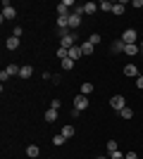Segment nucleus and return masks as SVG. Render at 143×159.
Returning <instances> with one entry per match:
<instances>
[{
	"mask_svg": "<svg viewBox=\"0 0 143 159\" xmlns=\"http://www.w3.org/2000/svg\"><path fill=\"white\" fill-rule=\"evenodd\" d=\"M110 107H112V109H117V112H122L124 107H126L124 95H112V98H110Z\"/></svg>",
	"mask_w": 143,
	"mask_h": 159,
	"instance_id": "f257e3e1",
	"label": "nucleus"
},
{
	"mask_svg": "<svg viewBox=\"0 0 143 159\" xmlns=\"http://www.w3.org/2000/svg\"><path fill=\"white\" fill-rule=\"evenodd\" d=\"M122 40L126 43V45H136L138 43V33L134 31V29H126V31L122 33Z\"/></svg>",
	"mask_w": 143,
	"mask_h": 159,
	"instance_id": "f03ea898",
	"label": "nucleus"
},
{
	"mask_svg": "<svg viewBox=\"0 0 143 159\" xmlns=\"http://www.w3.org/2000/svg\"><path fill=\"white\" fill-rule=\"evenodd\" d=\"M14 17H17V10H14V7L5 0V2H2V21H5V19H7V21H12Z\"/></svg>",
	"mask_w": 143,
	"mask_h": 159,
	"instance_id": "7ed1b4c3",
	"label": "nucleus"
},
{
	"mask_svg": "<svg viewBox=\"0 0 143 159\" xmlns=\"http://www.w3.org/2000/svg\"><path fill=\"white\" fill-rule=\"evenodd\" d=\"M88 105H91V100L86 98V95H81V93H79V95L74 98V109H79V112H83V109H86Z\"/></svg>",
	"mask_w": 143,
	"mask_h": 159,
	"instance_id": "20e7f679",
	"label": "nucleus"
},
{
	"mask_svg": "<svg viewBox=\"0 0 143 159\" xmlns=\"http://www.w3.org/2000/svg\"><path fill=\"white\" fill-rule=\"evenodd\" d=\"M74 43H76V31H72L69 36L60 38V48H64V50H69V48H74Z\"/></svg>",
	"mask_w": 143,
	"mask_h": 159,
	"instance_id": "39448f33",
	"label": "nucleus"
},
{
	"mask_svg": "<svg viewBox=\"0 0 143 159\" xmlns=\"http://www.w3.org/2000/svg\"><path fill=\"white\" fill-rule=\"evenodd\" d=\"M67 21H69V29H79V26H81V14H74V12H72L67 17Z\"/></svg>",
	"mask_w": 143,
	"mask_h": 159,
	"instance_id": "423d86ee",
	"label": "nucleus"
},
{
	"mask_svg": "<svg viewBox=\"0 0 143 159\" xmlns=\"http://www.w3.org/2000/svg\"><path fill=\"white\" fill-rule=\"evenodd\" d=\"M31 76H34V66L24 64V66H21V71H19V79H31Z\"/></svg>",
	"mask_w": 143,
	"mask_h": 159,
	"instance_id": "0eeeda50",
	"label": "nucleus"
},
{
	"mask_svg": "<svg viewBox=\"0 0 143 159\" xmlns=\"http://www.w3.org/2000/svg\"><path fill=\"white\" fill-rule=\"evenodd\" d=\"M124 45H126V43H124L122 38H119V40H115V43L110 45V52H124Z\"/></svg>",
	"mask_w": 143,
	"mask_h": 159,
	"instance_id": "6e6552de",
	"label": "nucleus"
},
{
	"mask_svg": "<svg viewBox=\"0 0 143 159\" xmlns=\"http://www.w3.org/2000/svg\"><path fill=\"white\" fill-rule=\"evenodd\" d=\"M81 55H83V52H81V45H74V48H69V60H74V62H76L79 57H81Z\"/></svg>",
	"mask_w": 143,
	"mask_h": 159,
	"instance_id": "1a4fd4ad",
	"label": "nucleus"
},
{
	"mask_svg": "<svg viewBox=\"0 0 143 159\" xmlns=\"http://www.w3.org/2000/svg\"><path fill=\"white\" fill-rule=\"evenodd\" d=\"M5 71L10 74V79H12V76H19L21 66H19V64H7V66H5Z\"/></svg>",
	"mask_w": 143,
	"mask_h": 159,
	"instance_id": "9d476101",
	"label": "nucleus"
},
{
	"mask_svg": "<svg viewBox=\"0 0 143 159\" xmlns=\"http://www.w3.org/2000/svg\"><path fill=\"white\" fill-rule=\"evenodd\" d=\"M38 154H41V150H38V145H29V147H26V157H29V159H36V157H38Z\"/></svg>",
	"mask_w": 143,
	"mask_h": 159,
	"instance_id": "9b49d317",
	"label": "nucleus"
},
{
	"mask_svg": "<svg viewBox=\"0 0 143 159\" xmlns=\"http://www.w3.org/2000/svg\"><path fill=\"white\" fill-rule=\"evenodd\" d=\"M5 45H7V50H17V48H19V38H14V36H10V38L5 40Z\"/></svg>",
	"mask_w": 143,
	"mask_h": 159,
	"instance_id": "f8f14e48",
	"label": "nucleus"
},
{
	"mask_svg": "<svg viewBox=\"0 0 143 159\" xmlns=\"http://www.w3.org/2000/svg\"><path fill=\"white\" fill-rule=\"evenodd\" d=\"M124 76H138V66L136 64H126L124 66Z\"/></svg>",
	"mask_w": 143,
	"mask_h": 159,
	"instance_id": "ddd939ff",
	"label": "nucleus"
},
{
	"mask_svg": "<svg viewBox=\"0 0 143 159\" xmlns=\"http://www.w3.org/2000/svg\"><path fill=\"white\" fill-rule=\"evenodd\" d=\"M98 12V2H86L83 5V14H95Z\"/></svg>",
	"mask_w": 143,
	"mask_h": 159,
	"instance_id": "4468645a",
	"label": "nucleus"
},
{
	"mask_svg": "<svg viewBox=\"0 0 143 159\" xmlns=\"http://www.w3.org/2000/svg\"><path fill=\"white\" fill-rule=\"evenodd\" d=\"M112 7H115V2H110V0H102L100 5H98V10H100V12H112Z\"/></svg>",
	"mask_w": 143,
	"mask_h": 159,
	"instance_id": "2eb2a0df",
	"label": "nucleus"
},
{
	"mask_svg": "<svg viewBox=\"0 0 143 159\" xmlns=\"http://www.w3.org/2000/svg\"><path fill=\"white\" fill-rule=\"evenodd\" d=\"M74 133H76V128L72 126V124H67V126H62V135H64V138H72Z\"/></svg>",
	"mask_w": 143,
	"mask_h": 159,
	"instance_id": "dca6fc26",
	"label": "nucleus"
},
{
	"mask_svg": "<svg viewBox=\"0 0 143 159\" xmlns=\"http://www.w3.org/2000/svg\"><path fill=\"white\" fill-rule=\"evenodd\" d=\"M45 121L48 124H55V121H57V109H48L45 112Z\"/></svg>",
	"mask_w": 143,
	"mask_h": 159,
	"instance_id": "f3484780",
	"label": "nucleus"
},
{
	"mask_svg": "<svg viewBox=\"0 0 143 159\" xmlns=\"http://www.w3.org/2000/svg\"><path fill=\"white\" fill-rule=\"evenodd\" d=\"M124 55H129V57L138 55V43H136V45H124Z\"/></svg>",
	"mask_w": 143,
	"mask_h": 159,
	"instance_id": "a211bd4d",
	"label": "nucleus"
},
{
	"mask_svg": "<svg viewBox=\"0 0 143 159\" xmlns=\"http://www.w3.org/2000/svg\"><path fill=\"white\" fill-rule=\"evenodd\" d=\"M69 14H72V10H69V7H64L60 2V5H57V17H69Z\"/></svg>",
	"mask_w": 143,
	"mask_h": 159,
	"instance_id": "6ab92c4d",
	"label": "nucleus"
},
{
	"mask_svg": "<svg viewBox=\"0 0 143 159\" xmlns=\"http://www.w3.org/2000/svg\"><path fill=\"white\" fill-rule=\"evenodd\" d=\"M93 48H95V45H91L88 40H86V43H81V52L88 57V55H93Z\"/></svg>",
	"mask_w": 143,
	"mask_h": 159,
	"instance_id": "aec40b11",
	"label": "nucleus"
},
{
	"mask_svg": "<svg viewBox=\"0 0 143 159\" xmlns=\"http://www.w3.org/2000/svg\"><path fill=\"white\" fill-rule=\"evenodd\" d=\"M124 10H126V7H124V2H115V7H112V14H117V17H119V14H124Z\"/></svg>",
	"mask_w": 143,
	"mask_h": 159,
	"instance_id": "412c9836",
	"label": "nucleus"
},
{
	"mask_svg": "<svg viewBox=\"0 0 143 159\" xmlns=\"http://www.w3.org/2000/svg\"><path fill=\"white\" fill-rule=\"evenodd\" d=\"M91 93H93V83H81V95H86V98H88Z\"/></svg>",
	"mask_w": 143,
	"mask_h": 159,
	"instance_id": "4be33fe9",
	"label": "nucleus"
},
{
	"mask_svg": "<svg viewBox=\"0 0 143 159\" xmlns=\"http://www.w3.org/2000/svg\"><path fill=\"white\" fill-rule=\"evenodd\" d=\"M119 116H122V119H131V116H134V109H131V107H124L122 112H119Z\"/></svg>",
	"mask_w": 143,
	"mask_h": 159,
	"instance_id": "5701e85b",
	"label": "nucleus"
},
{
	"mask_svg": "<svg viewBox=\"0 0 143 159\" xmlns=\"http://www.w3.org/2000/svg\"><path fill=\"white\" fill-rule=\"evenodd\" d=\"M74 64H76V62H74V60H69V57H67V60H62V69H64V71L74 69Z\"/></svg>",
	"mask_w": 143,
	"mask_h": 159,
	"instance_id": "b1692460",
	"label": "nucleus"
},
{
	"mask_svg": "<svg viewBox=\"0 0 143 159\" xmlns=\"http://www.w3.org/2000/svg\"><path fill=\"white\" fill-rule=\"evenodd\" d=\"M64 143H67V138H64L62 133H60V135H55V138H53V145H57V147H60V145H64Z\"/></svg>",
	"mask_w": 143,
	"mask_h": 159,
	"instance_id": "393cba45",
	"label": "nucleus"
},
{
	"mask_svg": "<svg viewBox=\"0 0 143 159\" xmlns=\"http://www.w3.org/2000/svg\"><path fill=\"white\" fill-rule=\"evenodd\" d=\"M88 43H91V45H98V43H100V33H91Z\"/></svg>",
	"mask_w": 143,
	"mask_h": 159,
	"instance_id": "a878e982",
	"label": "nucleus"
},
{
	"mask_svg": "<svg viewBox=\"0 0 143 159\" xmlns=\"http://www.w3.org/2000/svg\"><path fill=\"white\" fill-rule=\"evenodd\" d=\"M60 107H62V100H50V109H57V112H60Z\"/></svg>",
	"mask_w": 143,
	"mask_h": 159,
	"instance_id": "bb28decb",
	"label": "nucleus"
},
{
	"mask_svg": "<svg viewBox=\"0 0 143 159\" xmlns=\"http://www.w3.org/2000/svg\"><path fill=\"white\" fill-rule=\"evenodd\" d=\"M12 36H14V38H21V36H24V29H21V26H14L12 29Z\"/></svg>",
	"mask_w": 143,
	"mask_h": 159,
	"instance_id": "cd10ccee",
	"label": "nucleus"
},
{
	"mask_svg": "<svg viewBox=\"0 0 143 159\" xmlns=\"http://www.w3.org/2000/svg\"><path fill=\"white\" fill-rule=\"evenodd\" d=\"M115 150H119V147H117V140H107V152H115Z\"/></svg>",
	"mask_w": 143,
	"mask_h": 159,
	"instance_id": "c85d7f7f",
	"label": "nucleus"
},
{
	"mask_svg": "<svg viewBox=\"0 0 143 159\" xmlns=\"http://www.w3.org/2000/svg\"><path fill=\"white\" fill-rule=\"evenodd\" d=\"M110 159H124V154L119 150H115V152H110Z\"/></svg>",
	"mask_w": 143,
	"mask_h": 159,
	"instance_id": "c756f323",
	"label": "nucleus"
},
{
	"mask_svg": "<svg viewBox=\"0 0 143 159\" xmlns=\"http://www.w3.org/2000/svg\"><path fill=\"white\" fill-rule=\"evenodd\" d=\"M0 81H2V83H5V81H10V74H7L5 69H2V71H0Z\"/></svg>",
	"mask_w": 143,
	"mask_h": 159,
	"instance_id": "7c9ffc66",
	"label": "nucleus"
},
{
	"mask_svg": "<svg viewBox=\"0 0 143 159\" xmlns=\"http://www.w3.org/2000/svg\"><path fill=\"white\" fill-rule=\"evenodd\" d=\"M124 159H138V154L136 152H126V154H124Z\"/></svg>",
	"mask_w": 143,
	"mask_h": 159,
	"instance_id": "2f4dec72",
	"label": "nucleus"
},
{
	"mask_svg": "<svg viewBox=\"0 0 143 159\" xmlns=\"http://www.w3.org/2000/svg\"><path fill=\"white\" fill-rule=\"evenodd\" d=\"M62 5H64V7H72V10H74V0H62Z\"/></svg>",
	"mask_w": 143,
	"mask_h": 159,
	"instance_id": "473e14b6",
	"label": "nucleus"
},
{
	"mask_svg": "<svg viewBox=\"0 0 143 159\" xmlns=\"http://www.w3.org/2000/svg\"><path fill=\"white\" fill-rule=\"evenodd\" d=\"M53 83H55V86H60V83H62V79L57 76V74H53Z\"/></svg>",
	"mask_w": 143,
	"mask_h": 159,
	"instance_id": "72a5a7b5",
	"label": "nucleus"
},
{
	"mask_svg": "<svg viewBox=\"0 0 143 159\" xmlns=\"http://www.w3.org/2000/svg\"><path fill=\"white\" fill-rule=\"evenodd\" d=\"M136 86H138V88L143 90V76H136Z\"/></svg>",
	"mask_w": 143,
	"mask_h": 159,
	"instance_id": "f704fd0d",
	"label": "nucleus"
},
{
	"mask_svg": "<svg viewBox=\"0 0 143 159\" xmlns=\"http://www.w3.org/2000/svg\"><path fill=\"white\" fill-rule=\"evenodd\" d=\"M131 5H134V7H141V10H143V0H134Z\"/></svg>",
	"mask_w": 143,
	"mask_h": 159,
	"instance_id": "c9c22d12",
	"label": "nucleus"
},
{
	"mask_svg": "<svg viewBox=\"0 0 143 159\" xmlns=\"http://www.w3.org/2000/svg\"><path fill=\"white\" fill-rule=\"evenodd\" d=\"M95 159H110V157H102V154H100V157H95Z\"/></svg>",
	"mask_w": 143,
	"mask_h": 159,
	"instance_id": "e433bc0d",
	"label": "nucleus"
},
{
	"mask_svg": "<svg viewBox=\"0 0 143 159\" xmlns=\"http://www.w3.org/2000/svg\"><path fill=\"white\" fill-rule=\"evenodd\" d=\"M141 52H143V43H141Z\"/></svg>",
	"mask_w": 143,
	"mask_h": 159,
	"instance_id": "4c0bfd02",
	"label": "nucleus"
}]
</instances>
